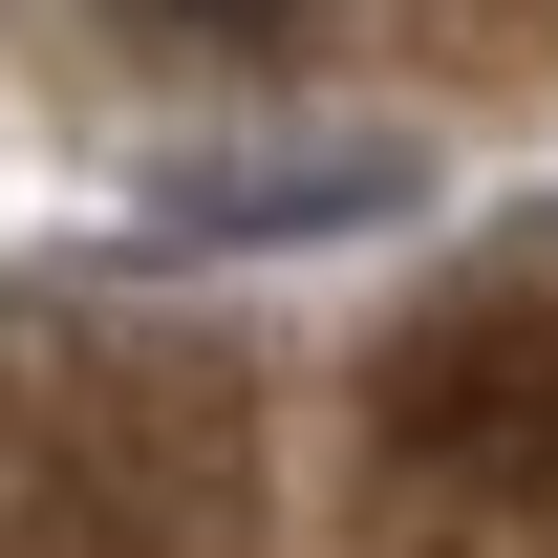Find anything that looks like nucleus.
<instances>
[{
    "label": "nucleus",
    "instance_id": "obj_1",
    "mask_svg": "<svg viewBox=\"0 0 558 558\" xmlns=\"http://www.w3.org/2000/svg\"><path fill=\"white\" fill-rule=\"evenodd\" d=\"M172 22H279V0H172Z\"/></svg>",
    "mask_w": 558,
    "mask_h": 558
}]
</instances>
